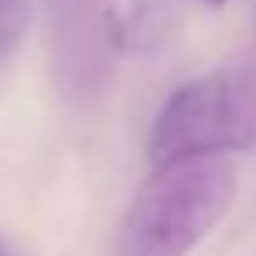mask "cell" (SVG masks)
<instances>
[{"instance_id": "obj_5", "label": "cell", "mask_w": 256, "mask_h": 256, "mask_svg": "<svg viewBox=\"0 0 256 256\" xmlns=\"http://www.w3.org/2000/svg\"><path fill=\"white\" fill-rule=\"evenodd\" d=\"M32 25V0H0V64L25 39Z\"/></svg>"}, {"instance_id": "obj_7", "label": "cell", "mask_w": 256, "mask_h": 256, "mask_svg": "<svg viewBox=\"0 0 256 256\" xmlns=\"http://www.w3.org/2000/svg\"><path fill=\"white\" fill-rule=\"evenodd\" d=\"M0 256H11V252H8V246H4V238H0Z\"/></svg>"}, {"instance_id": "obj_3", "label": "cell", "mask_w": 256, "mask_h": 256, "mask_svg": "<svg viewBox=\"0 0 256 256\" xmlns=\"http://www.w3.org/2000/svg\"><path fill=\"white\" fill-rule=\"evenodd\" d=\"M42 14L60 92L74 102L98 98L126 46L116 0H42Z\"/></svg>"}, {"instance_id": "obj_2", "label": "cell", "mask_w": 256, "mask_h": 256, "mask_svg": "<svg viewBox=\"0 0 256 256\" xmlns=\"http://www.w3.org/2000/svg\"><path fill=\"white\" fill-rule=\"evenodd\" d=\"M256 144V74L218 67L176 88L148 137L151 165L190 158H228Z\"/></svg>"}, {"instance_id": "obj_1", "label": "cell", "mask_w": 256, "mask_h": 256, "mask_svg": "<svg viewBox=\"0 0 256 256\" xmlns=\"http://www.w3.org/2000/svg\"><path fill=\"white\" fill-rule=\"evenodd\" d=\"M238 168L228 158L154 165L112 232L109 256H186L228 214Z\"/></svg>"}, {"instance_id": "obj_6", "label": "cell", "mask_w": 256, "mask_h": 256, "mask_svg": "<svg viewBox=\"0 0 256 256\" xmlns=\"http://www.w3.org/2000/svg\"><path fill=\"white\" fill-rule=\"evenodd\" d=\"M207 8H224V0H204Z\"/></svg>"}, {"instance_id": "obj_4", "label": "cell", "mask_w": 256, "mask_h": 256, "mask_svg": "<svg viewBox=\"0 0 256 256\" xmlns=\"http://www.w3.org/2000/svg\"><path fill=\"white\" fill-rule=\"evenodd\" d=\"M176 0H137L134 8V28L126 32V42L137 46H154L165 39V28L172 25Z\"/></svg>"}]
</instances>
